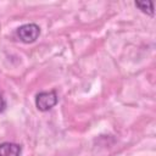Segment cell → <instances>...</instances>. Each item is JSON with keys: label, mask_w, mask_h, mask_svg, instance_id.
Here are the masks:
<instances>
[{"label": "cell", "mask_w": 156, "mask_h": 156, "mask_svg": "<svg viewBox=\"0 0 156 156\" xmlns=\"http://www.w3.org/2000/svg\"><path fill=\"white\" fill-rule=\"evenodd\" d=\"M17 38L26 44L34 43L40 35V27L35 23H27L16 29Z\"/></svg>", "instance_id": "1"}, {"label": "cell", "mask_w": 156, "mask_h": 156, "mask_svg": "<svg viewBox=\"0 0 156 156\" xmlns=\"http://www.w3.org/2000/svg\"><path fill=\"white\" fill-rule=\"evenodd\" d=\"M57 102H58V96L55 90L41 91L38 93L35 96V106L41 112H46L51 110Z\"/></svg>", "instance_id": "2"}, {"label": "cell", "mask_w": 156, "mask_h": 156, "mask_svg": "<svg viewBox=\"0 0 156 156\" xmlns=\"http://www.w3.org/2000/svg\"><path fill=\"white\" fill-rule=\"evenodd\" d=\"M22 152V146L16 143L5 141L0 144V156H20Z\"/></svg>", "instance_id": "3"}, {"label": "cell", "mask_w": 156, "mask_h": 156, "mask_svg": "<svg viewBox=\"0 0 156 156\" xmlns=\"http://www.w3.org/2000/svg\"><path fill=\"white\" fill-rule=\"evenodd\" d=\"M134 5H135L143 13H146V15L154 17L155 10H154V2H152V1H135Z\"/></svg>", "instance_id": "4"}, {"label": "cell", "mask_w": 156, "mask_h": 156, "mask_svg": "<svg viewBox=\"0 0 156 156\" xmlns=\"http://www.w3.org/2000/svg\"><path fill=\"white\" fill-rule=\"evenodd\" d=\"M5 108H6V100H5L4 95H2V93L0 91V113L4 112Z\"/></svg>", "instance_id": "5"}]
</instances>
